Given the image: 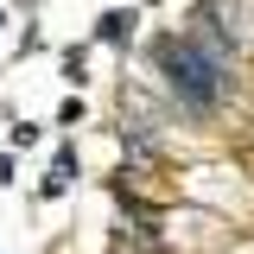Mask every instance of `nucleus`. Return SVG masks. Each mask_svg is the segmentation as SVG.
<instances>
[{
	"instance_id": "obj_1",
	"label": "nucleus",
	"mask_w": 254,
	"mask_h": 254,
	"mask_svg": "<svg viewBox=\"0 0 254 254\" xmlns=\"http://www.w3.org/2000/svg\"><path fill=\"white\" fill-rule=\"evenodd\" d=\"M133 26H140V13H133V6H108V13L95 19V38H102V45H127Z\"/></svg>"
},
{
	"instance_id": "obj_2",
	"label": "nucleus",
	"mask_w": 254,
	"mask_h": 254,
	"mask_svg": "<svg viewBox=\"0 0 254 254\" xmlns=\"http://www.w3.org/2000/svg\"><path fill=\"white\" fill-rule=\"evenodd\" d=\"M58 70H64L70 89H83V83H89V51H83V45H64V51H58Z\"/></svg>"
},
{
	"instance_id": "obj_3",
	"label": "nucleus",
	"mask_w": 254,
	"mask_h": 254,
	"mask_svg": "<svg viewBox=\"0 0 254 254\" xmlns=\"http://www.w3.org/2000/svg\"><path fill=\"white\" fill-rule=\"evenodd\" d=\"M58 127H83V95H64V108H58Z\"/></svg>"
},
{
	"instance_id": "obj_4",
	"label": "nucleus",
	"mask_w": 254,
	"mask_h": 254,
	"mask_svg": "<svg viewBox=\"0 0 254 254\" xmlns=\"http://www.w3.org/2000/svg\"><path fill=\"white\" fill-rule=\"evenodd\" d=\"M0 185H13V153H0Z\"/></svg>"
}]
</instances>
